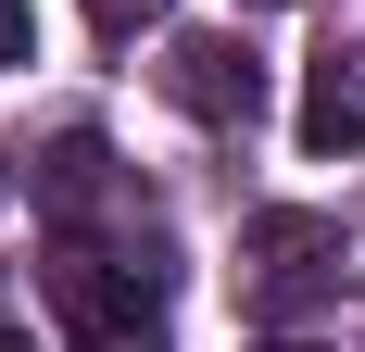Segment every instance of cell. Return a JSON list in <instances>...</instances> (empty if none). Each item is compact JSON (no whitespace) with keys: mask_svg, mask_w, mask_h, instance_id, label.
<instances>
[{"mask_svg":"<svg viewBox=\"0 0 365 352\" xmlns=\"http://www.w3.org/2000/svg\"><path fill=\"white\" fill-rule=\"evenodd\" d=\"M76 352H164V340H151V327H88Z\"/></svg>","mask_w":365,"mask_h":352,"instance_id":"52a82bcc","label":"cell"},{"mask_svg":"<svg viewBox=\"0 0 365 352\" xmlns=\"http://www.w3.org/2000/svg\"><path fill=\"white\" fill-rule=\"evenodd\" d=\"M88 26H101V38H139V26H164V0H88Z\"/></svg>","mask_w":365,"mask_h":352,"instance_id":"5b68a950","label":"cell"},{"mask_svg":"<svg viewBox=\"0 0 365 352\" xmlns=\"http://www.w3.org/2000/svg\"><path fill=\"white\" fill-rule=\"evenodd\" d=\"M164 302V252L151 239H101V227H63L51 239V315L88 340V327H151Z\"/></svg>","mask_w":365,"mask_h":352,"instance_id":"7a4b0ae2","label":"cell"},{"mask_svg":"<svg viewBox=\"0 0 365 352\" xmlns=\"http://www.w3.org/2000/svg\"><path fill=\"white\" fill-rule=\"evenodd\" d=\"M302 151H365V51L353 38L315 51V76H302Z\"/></svg>","mask_w":365,"mask_h":352,"instance_id":"277c9868","label":"cell"},{"mask_svg":"<svg viewBox=\"0 0 365 352\" xmlns=\"http://www.w3.org/2000/svg\"><path fill=\"white\" fill-rule=\"evenodd\" d=\"M0 352H38V340H13V327H0Z\"/></svg>","mask_w":365,"mask_h":352,"instance_id":"9c48e42d","label":"cell"},{"mask_svg":"<svg viewBox=\"0 0 365 352\" xmlns=\"http://www.w3.org/2000/svg\"><path fill=\"white\" fill-rule=\"evenodd\" d=\"M340 302V227L328 214H252V239H240V315L252 327H302Z\"/></svg>","mask_w":365,"mask_h":352,"instance_id":"6da1fadb","label":"cell"},{"mask_svg":"<svg viewBox=\"0 0 365 352\" xmlns=\"http://www.w3.org/2000/svg\"><path fill=\"white\" fill-rule=\"evenodd\" d=\"M26 51H38V13H26V0H0V76L26 63Z\"/></svg>","mask_w":365,"mask_h":352,"instance_id":"8992f818","label":"cell"},{"mask_svg":"<svg viewBox=\"0 0 365 352\" xmlns=\"http://www.w3.org/2000/svg\"><path fill=\"white\" fill-rule=\"evenodd\" d=\"M164 88H177L202 126H252V113H264V63H252V38H177V51H164Z\"/></svg>","mask_w":365,"mask_h":352,"instance_id":"3957f363","label":"cell"},{"mask_svg":"<svg viewBox=\"0 0 365 352\" xmlns=\"http://www.w3.org/2000/svg\"><path fill=\"white\" fill-rule=\"evenodd\" d=\"M264 352H302V340H290V327H277V340H264Z\"/></svg>","mask_w":365,"mask_h":352,"instance_id":"ba28073f","label":"cell"}]
</instances>
